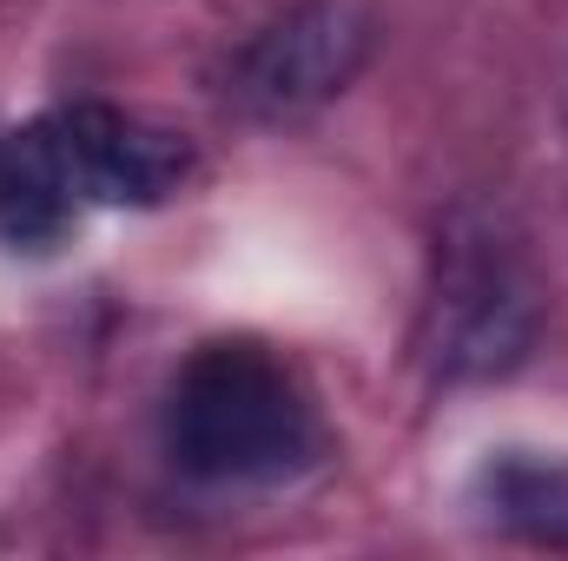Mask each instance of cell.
<instances>
[{
  "label": "cell",
  "mask_w": 568,
  "mask_h": 561,
  "mask_svg": "<svg viewBox=\"0 0 568 561\" xmlns=\"http://www.w3.org/2000/svg\"><path fill=\"white\" fill-rule=\"evenodd\" d=\"M542 330V297L516 245L489 218H456L436 252V278L424 304V350L436 384H489L509 377Z\"/></svg>",
  "instance_id": "3957f363"
},
{
  "label": "cell",
  "mask_w": 568,
  "mask_h": 561,
  "mask_svg": "<svg viewBox=\"0 0 568 561\" xmlns=\"http://www.w3.org/2000/svg\"><path fill=\"white\" fill-rule=\"evenodd\" d=\"M377 53V20L357 0H297L265 20L225 67V100L258 126L324 113Z\"/></svg>",
  "instance_id": "277c9868"
},
{
  "label": "cell",
  "mask_w": 568,
  "mask_h": 561,
  "mask_svg": "<svg viewBox=\"0 0 568 561\" xmlns=\"http://www.w3.org/2000/svg\"><path fill=\"white\" fill-rule=\"evenodd\" d=\"M469 502L483 522H496L516 542L536 549H568V456H536V449H503L476 469Z\"/></svg>",
  "instance_id": "5b68a950"
},
{
  "label": "cell",
  "mask_w": 568,
  "mask_h": 561,
  "mask_svg": "<svg viewBox=\"0 0 568 561\" xmlns=\"http://www.w3.org/2000/svg\"><path fill=\"white\" fill-rule=\"evenodd\" d=\"M192 178V145L126 106H60L0 159V225L53 238L80 205H165Z\"/></svg>",
  "instance_id": "7a4b0ae2"
},
{
  "label": "cell",
  "mask_w": 568,
  "mask_h": 561,
  "mask_svg": "<svg viewBox=\"0 0 568 561\" xmlns=\"http://www.w3.org/2000/svg\"><path fill=\"white\" fill-rule=\"evenodd\" d=\"M331 429L278 350L219 337L185 357L165 397V456L205 489H278L324 462Z\"/></svg>",
  "instance_id": "6da1fadb"
}]
</instances>
